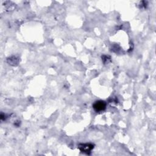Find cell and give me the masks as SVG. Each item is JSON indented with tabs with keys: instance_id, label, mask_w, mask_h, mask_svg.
<instances>
[{
	"instance_id": "1",
	"label": "cell",
	"mask_w": 156,
	"mask_h": 156,
	"mask_svg": "<svg viewBox=\"0 0 156 156\" xmlns=\"http://www.w3.org/2000/svg\"><path fill=\"white\" fill-rule=\"evenodd\" d=\"M93 108L94 109V110L97 112H99L101 111H103L105 109L106 107V104L104 101H96L94 104H93Z\"/></svg>"
},
{
	"instance_id": "2",
	"label": "cell",
	"mask_w": 156,
	"mask_h": 156,
	"mask_svg": "<svg viewBox=\"0 0 156 156\" xmlns=\"http://www.w3.org/2000/svg\"><path fill=\"white\" fill-rule=\"evenodd\" d=\"M94 146L93 144L90 143H85V144H80L79 145V149L82 152H85L86 154H89L90 152L93 149Z\"/></svg>"
}]
</instances>
